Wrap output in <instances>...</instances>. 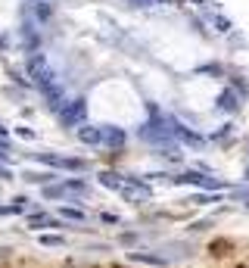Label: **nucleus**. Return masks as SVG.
I'll use <instances>...</instances> for the list:
<instances>
[{"instance_id": "nucleus-25", "label": "nucleus", "mask_w": 249, "mask_h": 268, "mask_svg": "<svg viewBox=\"0 0 249 268\" xmlns=\"http://www.w3.org/2000/svg\"><path fill=\"white\" fill-rule=\"evenodd\" d=\"M196 3H209V0H196Z\"/></svg>"}, {"instance_id": "nucleus-24", "label": "nucleus", "mask_w": 249, "mask_h": 268, "mask_svg": "<svg viewBox=\"0 0 249 268\" xmlns=\"http://www.w3.org/2000/svg\"><path fill=\"white\" fill-rule=\"evenodd\" d=\"M0 141H6V125H0Z\"/></svg>"}, {"instance_id": "nucleus-1", "label": "nucleus", "mask_w": 249, "mask_h": 268, "mask_svg": "<svg viewBox=\"0 0 249 268\" xmlns=\"http://www.w3.org/2000/svg\"><path fill=\"white\" fill-rule=\"evenodd\" d=\"M25 69H28V75L34 78V85H38L41 90H47V88L56 85V75H53V69L47 66V56H44V53H28Z\"/></svg>"}, {"instance_id": "nucleus-15", "label": "nucleus", "mask_w": 249, "mask_h": 268, "mask_svg": "<svg viewBox=\"0 0 249 268\" xmlns=\"http://www.w3.org/2000/svg\"><path fill=\"white\" fill-rule=\"evenodd\" d=\"M59 215L69 218V221H84V209H78V206H59Z\"/></svg>"}, {"instance_id": "nucleus-20", "label": "nucleus", "mask_w": 249, "mask_h": 268, "mask_svg": "<svg viewBox=\"0 0 249 268\" xmlns=\"http://www.w3.org/2000/svg\"><path fill=\"white\" fill-rule=\"evenodd\" d=\"M38 16H41V19H50V16H53V9L41 3V6H38Z\"/></svg>"}, {"instance_id": "nucleus-21", "label": "nucleus", "mask_w": 249, "mask_h": 268, "mask_svg": "<svg viewBox=\"0 0 249 268\" xmlns=\"http://www.w3.org/2000/svg\"><path fill=\"white\" fill-rule=\"evenodd\" d=\"M0 178H3V181H13V172H9L6 166H0Z\"/></svg>"}, {"instance_id": "nucleus-19", "label": "nucleus", "mask_w": 249, "mask_h": 268, "mask_svg": "<svg viewBox=\"0 0 249 268\" xmlns=\"http://www.w3.org/2000/svg\"><path fill=\"white\" fill-rule=\"evenodd\" d=\"M215 25H218V31H231V22L224 16H215Z\"/></svg>"}, {"instance_id": "nucleus-3", "label": "nucleus", "mask_w": 249, "mask_h": 268, "mask_svg": "<svg viewBox=\"0 0 249 268\" xmlns=\"http://www.w3.org/2000/svg\"><path fill=\"white\" fill-rule=\"evenodd\" d=\"M171 184H193V187H206V190H221V181L206 178L203 172H181L171 178Z\"/></svg>"}, {"instance_id": "nucleus-22", "label": "nucleus", "mask_w": 249, "mask_h": 268, "mask_svg": "<svg viewBox=\"0 0 249 268\" xmlns=\"http://www.w3.org/2000/svg\"><path fill=\"white\" fill-rule=\"evenodd\" d=\"M100 218H103V221H106V225H118V218H115V215H109V212H103V215H100Z\"/></svg>"}, {"instance_id": "nucleus-2", "label": "nucleus", "mask_w": 249, "mask_h": 268, "mask_svg": "<svg viewBox=\"0 0 249 268\" xmlns=\"http://www.w3.org/2000/svg\"><path fill=\"white\" fill-rule=\"evenodd\" d=\"M84 112H87V103L78 97V100H69L66 106L56 112V119H59V125H63V128H75V125L81 128V119H84Z\"/></svg>"}, {"instance_id": "nucleus-11", "label": "nucleus", "mask_w": 249, "mask_h": 268, "mask_svg": "<svg viewBox=\"0 0 249 268\" xmlns=\"http://www.w3.org/2000/svg\"><path fill=\"white\" fill-rule=\"evenodd\" d=\"M128 259H131V262H147V265H156V268H165V265H168L162 256H147V253H128Z\"/></svg>"}, {"instance_id": "nucleus-16", "label": "nucleus", "mask_w": 249, "mask_h": 268, "mask_svg": "<svg viewBox=\"0 0 249 268\" xmlns=\"http://www.w3.org/2000/svg\"><path fill=\"white\" fill-rule=\"evenodd\" d=\"M41 247H66V237L63 234H41Z\"/></svg>"}, {"instance_id": "nucleus-9", "label": "nucleus", "mask_w": 249, "mask_h": 268, "mask_svg": "<svg viewBox=\"0 0 249 268\" xmlns=\"http://www.w3.org/2000/svg\"><path fill=\"white\" fill-rule=\"evenodd\" d=\"M100 184H103V187H109V190H118V193L125 190V178H122V175H115V172H100Z\"/></svg>"}, {"instance_id": "nucleus-13", "label": "nucleus", "mask_w": 249, "mask_h": 268, "mask_svg": "<svg viewBox=\"0 0 249 268\" xmlns=\"http://www.w3.org/2000/svg\"><path fill=\"white\" fill-rule=\"evenodd\" d=\"M63 196H69L66 184H44V200H63Z\"/></svg>"}, {"instance_id": "nucleus-4", "label": "nucleus", "mask_w": 249, "mask_h": 268, "mask_svg": "<svg viewBox=\"0 0 249 268\" xmlns=\"http://www.w3.org/2000/svg\"><path fill=\"white\" fill-rule=\"evenodd\" d=\"M171 134H174V141H181V144H187V147H203V144H206L203 134H196L193 128H187L184 122H177V119H171Z\"/></svg>"}, {"instance_id": "nucleus-6", "label": "nucleus", "mask_w": 249, "mask_h": 268, "mask_svg": "<svg viewBox=\"0 0 249 268\" xmlns=\"http://www.w3.org/2000/svg\"><path fill=\"white\" fill-rule=\"evenodd\" d=\"M75 134L84 147H103V128H97V125H81Z\"/></svg>"}, {"instance_id": "nucleus-17", "label": "nucleus", "mask_w": 249, "mask_h": 268, "mask_svg": "<svg viewBox=\"0 0 249 268\" xmlns=\"http://www.w3.org/2000/svg\"><path fill=\"white\" fill-rule=\"evenodd\" d=\"M190 203L193 206H206V203H218V196L215 193H212V196L209 193H196V196H190Z\"/></svg>"}, {"instance_id": "nucleus-23", "label": "nucleus", "mask_w": 249, "mask_h": 268, "mask_svg": "<svg viewBox=\"0 0 249 268\" xmlns=\"http://www.w3.org/2000/svg\"><path fill=\"white\" fill-rule=\"evenodd\" d=\"M131 3H137V6H153V3H162V0H131Z\"/></svg>"}, {"instance_id": "nucleus-14", "label": "nucleus", "mask_w": 249, "mask_h": 268, "mask_svg": "<svg viewBox=\"0 0 249 268\" xmlns=\"http://www.w3.org/2000/svg\"><path fill=\"white\" fill-rule=\"evenodd\" d=\"M63 184H66V190L72 193V196H84V193H87V184L81 181V178H66Z\"/></svg>"}, {"instance_id": "nucleus-5", "label": "nucleus", "mask_w": 249, "mask_h": 268, "mask_svg": "<svg viewBox=\"0 0 249 268\" xmlns=\"http://www.w3.org/2000/svg\"><path fill=\"white\" fill-rule=\"evenodd\" d=\"M100 128H103V147L122 150L128 144V131H125V128H118V125H100Z\"/></svg>"}, {"instance_id": "nucleus-26", "label": "nucleus", "mask_w": 249, "mask_h": 268, "mask_svg": "<svg viewBox=\"0 0 249 268\" xmlns=\"http://www.w3.org/2000/svg\"><path fill=\"white\" fill-rule=\"evenodd\" d=\"M246 206H249V196H246Z\"/></svg>"}, {"instance_id": "nucleus-18", "label": "nucleus", "mask_w": 249, "mask_h": 268, "mask_svg": "<svg viewBox=\"0 0 249 268\" xmlns=\"http://www.w3.org/2000/svg\"><path fill=\"white\" fill-rule=\"evenodd\" d=\"M16 134H19V137H25V141H34V131H31V128H25V125L16 128Z\"/></svg>"}, {"instance_id": "nucleus-7", "label": "nucleus", "mask_w": 249, "mask_h": 268, "mask_svg": "<svg viewBox=\"0 0 249 268\" xmlns=\"http://www.w3.org/2000/svg\"><path fill=\"white\" fill-rule=\"evenodd\" d=\"M215 106L221 109V112H237L240 109V94H237V90H221L218 94V100H215Z\"/></svg>"}, {"instance_id": "nucleus-8", "label": "nucleus", "mask_w": 249, "mask_h": 268, "mask_svg": "<svg viewBox=\"0 0 249 268\" xmlns=\"http://www.w3.org/2000/svg\"><path fill=\"white\" fill-rule=\"evenodd\" d=\"M25 225H28V228H66L63 221H56V218H50L47 212H31V215L25 218Z\"/></svg>"}, {"instance_id": "nucleus-10", "label": "nucleus", "mask_w": 249, "mask_h": 268, "mask_svg": "<svg viewBox=\"0 0 249 268\" xmlns=\"http://www.w3.org/2000/svg\"><path fill=\"white\" fill-rule=\"evenodd\" d=\"M56 169H63V172H84V169H87V162H84V159H78V156H59Z\"/></svg>"}, {"instance_id": "nucleus-12", "label": "nucleus", "mask_w": 249, "mask_h": 268, "mask_svg": "<svg viewBox=\"0 0 249 268\" xmlns=\"http://www.w3.org/2000/svg\"><path fill=\"white\" fill-rule=\"evenodd\" d=\"M22 178L31 181V184H53V181H56V175H53V172H25Z\"/></svg>"}]
</instances>
